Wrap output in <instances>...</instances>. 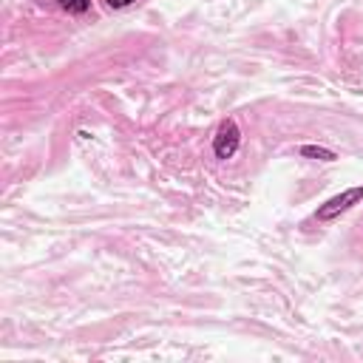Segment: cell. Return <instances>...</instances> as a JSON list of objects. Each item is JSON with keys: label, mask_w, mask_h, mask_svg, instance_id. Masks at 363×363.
Returning <instances> with one entry per match:
<instances>
[{"label": "cell", "mask_w": 363, "mask_h": 363, "mask_svg": "<svg viewBox=\"0 0 363 363\" xmlns=\"http://www.w3.org/2000/svg\"><path fill=\"white\" fill-rule=\"evenodd\" d=\"M363 201V184H357V187H349V190H343V193H337V196H332L329 201H323L320 207H318V221H335L337 216H343L346 210H352L354 204H360Z\"/></svg>", "instance_id": "1"}, {"label": "cell", "mask_w": 363, "mask_h": 363, "mask_svg": "<svg viewBox=\"0 0 363 363\" xmlns=\"http://www.w3.org/2000/svg\"><path fill=\"white\" fill-rule=\"evenodd\" d=\"M238 145H241V130H238L235 119H224L218 125L216 136H213V153H216V159H233L235 150H238Z\"/></svg>", "instance_id": "2"}, {"label": "cell", "mask_w": 363, "mask_h": 363, "mask_svg": "<svg viewBox=\"0 0 363 363\" xmlns=\"http://www.w3.org/2000/svg\"><path fill=\"white\" fill-rule=\"evenodd\" d=\"M298 153H301L303 159H318V162H335V159H337V156H335V150L320 147V145H301V147H298Z\"/></svg>", "instance_id": "3"}, {"label": "cell", "mask_w": 363, "mask_h": 363, "mask_svg": "<svg viewBox=\"0 0 363 363\" xmlns=\"http://www.w3.org/2000/svg\"><path fill=\"white\" fill-rule=\"evenodd\" d=\"M60 6L68 11V14H85L91 9V0H60Z\"/></svg>", "instance_id": "4"}, {"label": "cell", "mask_w": 363, "mask_h": 363, "mask_svg": "<svg viewBox=\"0 0 363 363\" xmlns=\"http://www.w3.org/2000/svg\"><path fill=\"white\" fill-rule=\"evenodd\" d=\"M111 9H128V6H133L136 0H105Z\"/></svg>", "instance_id": "5"}]
</instances>
